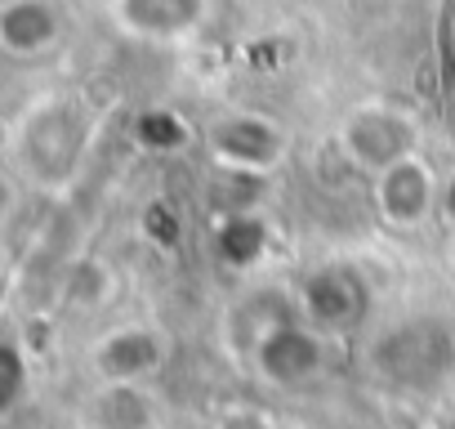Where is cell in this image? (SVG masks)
<instances>
[{
	"mask_svg": "<svg viewBox=\"0 0 455 429\" xmlns=\"http://www.w3.org/2000/svg\"><path fill=\"white\" fill-rule=\"evenodd\" d=\"M99 139V117L76 94H45L10 130V170L32 188H68Z\"/></svg>",
	"mask_w": 455,
	"mask_h": 429,
	"instance_id": "1",
	"label": "cell"
},
{
	"mask_svg": "<svg viewBox=\"0 0 455 429\" xmlns=\"http://www.w3.org/2000/svg\"><path fill=\"white\" fill-rule=\"evenodd\" d=\"M366 367L393 393H433L455 376V327L437 313H406L371 340Z\"/></svg>",
	"mask_w": 455,
	"mask_h": 429,
	"instance_id": "2",
	"label": "cell"
},
{
	"mask_svg": "<svg viewBox=\"0 0 455 429\" xmlns=\"http://www.w3.org/2000/svg\"><path fill=\"white\" fill-rule=\"evenodd\" d=\"M335 152L348 170L375 179L393 161L424 152V125L415 112L388 99H362L335 121Z\"/></svg>",
	"mask_w": 455,
	"mask_h": 429,
	"instance_id": "3",
	"label": "cell"
},
{
	"mask_svg": "<svg viewBox=\"0 0 455 429\" xmlns=\"http://www.w3.org/2000/svg\"><path fill=\"white\" fill-rule=\"evenodd\" d=\"M205 152L219 170L228 174H246V179H264L273 174L286 152H291V134L277 117L255 112V108H237V112H223L214 117L205 130Z\"/></svg>",
	"mask_w": 455,
	"mask_h": 429,
	"instance_id": "4",
	"label": "cell"
},
{
	"mask_svg": "<svg viewBox=\"0 0 455 429\" xmlns=\"http://www.w3.org/2000/svg\"><path fill=\"white\" fill-rule=\"evenodd\" d=\"M371 304H375V291H371L366 273L344 260L313 264L295 287V313L326 340L357 331L371 318Z\"/></svg>",
	"mask_w": 455,
	"mask_h": 429,
	"instance_id": "5",
	"label": "cell"
},
{
	"mask_svg": "<svg viewBox=\"0 0 455 429\" xmlns=\"http://www.w3.org/2000/svg\"><path fill=\"white\" fill-rule=\"evenodd\" d=\"M246 358H251V367H255V376L264 384H273V389H304L326 367V336L313 331L299 313H291L268 336H259Z\"/></svg>",
	"mask_w": 455,
	"mask_h": 429,
	"instance_id": "6",
	"label": "cell"
},
{
	"mask_svg": "<svg viewBox=\"0 0 455 429\" xmlns=\"http://www.w3.org/2000/svg\"><path fill=\"white\" fill-rule=\"evenodd\" d=\"M371 206L379 224L393 233H415L437 210V174L424 152H411L371 179Z\"/></svg>",
	"mask_w": 455,
	"mask_h": 429,
	"instance_id": "7",
	"label": "cell"
},
{
	"mask_svg": "<svg viewBox=\"0 0 455 429\" xmlns=\"http://www.w3.org/2000/svg\"><path fill=\"white\" fill-rule=\"evenodd\" d=\"M108 14L130 41L179 45L205 28L210 0H108Z\"/></svg>",
	"mask_w": 455,
	"mask_h": 429,
	"instance_id": "8",
	"label": "cell"
},
{
	"mask_svg": "<svg viewBox=\"0 0 455 429\" xmlns=\"http://www.w3.org/2000/svg\"><path fill=\"white\" fill-rule=\"evenodd\" d=\"M165 358H170V344L148 322H121L103 331L90 349V367L99 380H130V384H148L165 367Z\"/></svg>",
	"mask_w": 455,
	"mask_h": 429,
	"instance_id": "9",
	"label": "cell"
},
{
	"mask_svg": "<svg viewBox=\"0 0 455 429\" xmlns=\"http://www.w3.org/2000/svg\"><path fill=\"white\" fill-rule=\"evenodd\" d=\"M68 14L59 0H5L0 5V54L10 59H45L63 45Z\"/></svg>",
	"mask_w": 455,
	"mask_h": 429,
	"instance_id": "10",
	"label": "cell"
},
{
	"mask_svg": "<svg viewBox=\"0 0 455 429\" xmlns=\"http://www.w3.org/2000/svg\"><path fill=\"white\" fill-rule=\"evenodd\" d=\"M85 429H156L161 411L148 384H130V380H99V389L85 398L81 411Z\"/></svg>",
	"mask_w": 455,
	"mask_h": 429,
	"instance_id": "11",
	"label": "cell"
},
{
	"mask_svg": "<svg viewBox=\"0 0 455 429\" xmlns=\"http://www.w3.org/2000/svg\"><path fill=\"white\" fill-rule=\"evenodd\" d=\"M295 313V300H277L273 291H255L246 295L242 304H233V313H228V344H233L237 353H251L259 336H268L277 322H286Z\"/></svg>",
	"mask_w": 455,
	"mask_h": 429,
	"instance_id": "12",
	"label": "cell"
},
{
	"mask_svg": "<svg viewBox=\"0 0 455 429\" xmlns=\"http://www.w3.org/2000/svg\"><path fill=\"white\" fill-rule=\"evenodd\" d=\"M32 389V362L14 336H0V420H10Z\"/></svg>",
	"mask_w": 455,
	"mask_h": 429,
	"instance_id": "13",
	"label": "cell"
},
{
	"mask_svg": "<svg viewBox=\"0 0 455 429\" xmlns=\"http://www.w3.org/2000/svg\"><path fill=\"white\" fill-rule=\"evenodd\" d=\"M219 247H223V255L233 260V264H255L259 260V251H264V233H259V224L251 220V214H233V220L223 224V233H219Z\"/></svg>",
	"mask_w": 455,
	"mask_h": 429,
	"instance_id": "14",
	"label": "cell"
},
{
	"mask_svg": "<svg viewBox=\"0 0 455 429\" xmlns=\"http://www.w3.org/2000/svg\"><path fill=\"white\" fill-rule=\"evenodd\" d=\"M214 429H277V425L264 407H228V411H219Z\"/></svg>",
	"mask_w": 455,
	"mask_h": 429,
	"instance_id": "15",
	"label": "cell"
},
{
	"mask_svg": "<svg viewBox=\"0 0 455 429\" xmlns=\"http://www.w3.org/2000/svg\"><path fill=\"white\" fill-rule=\"evenodd\" d=\"M19 197H23V179L10 166H0V229L19 214Z\"/></svg>",
	"mask_w": 455,
	"mask_h": 429,
	"instance_id": "16",
	"label": "cell"
}]
</instances>
